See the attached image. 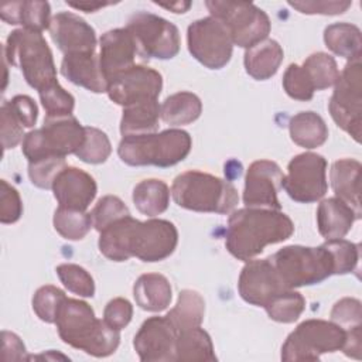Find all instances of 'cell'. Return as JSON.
Instances as JSON below:
<instances>
[{"label":"cell","instance_id":"obj_1","mask_svg":"<svg viewBox=\"0 0 362 362\" xmlns=\"http://www.w3.org/2000/svg\"><path fill=\"white\" fill-rule=\"evenodd\" d=\"M99 233V250L113 262H126L130 257L148 263L160 262L173 255L178 243L177 228L165 219L141 222L127 215Z\"/></svg>","mask_w":362,"mask_h":362},{"label":"cell","instance_id":"obj_2","mask_svg":"<svg viewBox=\"0 0 362 362\" xmlns=\"http://www.w3.org/2000/svg\"><path fill=\"white\" fill-rule=\"evenodd\" d=\"M293 232L294 223L284 212L246 206L229 216L225 246L233 257L247 262L267 245L287 240Z\"/></svg>","mask_w":362,"mask_h":362},{"label":"cell","instance_id":"obj_3","mask_svg":"<svg viewBox=\"0 0 362 362\" xmlns=\"http://www.w3.org/2000/svg\"><path fill=\"white\" fill-rule=\"evenodd\" d=\"M59 338L69 346L88 355L105 358L112 355L120 342L117 329L95 315L92 307L76 298H65L55 318Z\"/></svg>","mask_w":362,"mask_h":362},{"label":"cell","instance_id":"obj_4","mask_svg":"<svg viewBox=\"0 0 362 362\" xmlns=\"http://www.w3.org/2000/svg\"><path fill=\"white\" fill-rule=\"evenodd\" d=\"M171 195L178 206L195 212L229 214L239 201L238 189L229 181L197 170L177 175Z\"/></svg>","mask_w":362,"mask_h":362},{"label":"cell","instance_id":"obj_5","mask_svg":"<svg viewBox=\"0 0 362 362\" xmlns=\"http://www.w3.org/2000/svg\"><path fill=\"white\" fill-rule=\"evenodd\" d=\"M192 140L188 132L167 129L160 133L126 136L120 140L117 154L123 163L133 167H171L182 161L191 151Z\"/></svg>","mask_w":362,"mask_h":362},{"label":"cell","instance_id":"obj_6","mask_svg":"<svg viewBox=\"0 0 362 362\" xmlns=\"http://www.w3.org/2000/svg\"><path fill=\"white\" fill-rule=\"evenodd\" d=\"M3 57L20 68L25 82L38 92L58 82L52 52L41 33L25 28L11 31L3 45Z\"/></svg>","mask_w":362,"mask_h":362},{"label":"cell","instance_id":"obj_7","mask_svg":"<svg viewBox=\"0 0 362 362\" xmlns=\"http://www.w3.org/2000/svg\"><path fill=\"white\" fill-rule=\"evenodd\" d=\"M286 288L294 290L313 286L335 274V266L328 247L290 245L269 256Z\"/></svg>","mask_w":362,"mask_h":362},{"label":"cell","instance_id":"obj_8","mask_svg":"<svg viewBox=\"0 0 362 362\" xmlns=\"http://www.w3.org/2000/svg\"><path fill=\"white\" fill-rule=\"evenodd\" d=\"M85 141V127L72 115L45 117L42 127L28 132L23 140V154L31 161L75 154Z\"/></svg>","mask_w":362,"mask_h":362},{"label":"cell","instance_id":"obj_9","mask_svg":"<svg viewBox=\"0 0 362 362\" xmlns=\"http://www.w3.org/2000/svg\"><path fill=\"white\" fill-rule=\"evenodd\" d=\"M205 6L211 17L225 25L233 45L246 49L252 48L266 40L270 33L272 23L269 16L253 3L209 0L205 1Z\"/></svg>","mask_w":362,"mask_h":362},{"label":"cell","instance_id":"obj_10","mask_svg":"<svg viewBox=\"0 0 362 362\" xmlns=\"http://www.w3.org/2000/svg\"><path fill=\"white\" fill-rule=\"evenodd\" d=\"M346 329L332 321L305 320L286 338L283 361H318L322 354L342 349Z\"/></svg>","mask_w":362,"mask_h":362},{"label":"cell","instance_id":"obj_11","mask_svg":"<svg viewBox=\"0 0 362 362\" xmlns=\"http://www.w3.org/2000/svg\"><path fill=\"white\" fill-rule=\"evenodd\" d=\"M362 65L361 58L348 61L334 85L328 103L332 120L355 141H361L362 127Z\"/></svg>","mask_w":362,"mask_h":362},{"label":"cell","instance_id":"obj_12","mask_svg":"<svg viewBox=\"0 0 362 362\" xmlns=\"http://www.w3.org/2000/svg\"><path fill=\"white\" fill-rule=\"evenodd\" d=\"M126 28L134 37L143 58L170 59L180 51L178 28L168 20L146 13H134Z\"/></svg>","mask_w":362,"mask_h":362},{"label":"cell","instance_id":"obj_13","mask_svg":"<svg viewBox=\"0 0 362 362\" xmlns=\"http://www.w3.org/2000/svg\"><path fill=\"white\" fill-rule=\"evenodd\" d=\"M281 188L300 204L320 201L328 189L327 160L317 153H301L293 157L287 165Z\"/></svg>","mask_w":362,"mask_h":362},{"label":"cell","instance_id":"obj_14","mask_svg":"<svg viewBox=\"0 0 362 362\" xmlns=\"http://www.w3.org/2000/svg\"><path fill=\"white\" fill-rule=\"evenodd\" d=\"M187 42L191 55L209 69H221L230 61L233 42L229 33L219 20L211 16L189 24Z\"/></svg>","mask_w":362,"mask_h":362},{"label":"cell","instance_id":"obj_15","mask_svg":"<svg viewBox=\"0 0 362 362\" xmlns=\"http://www.w3.org/2000/svg\"><path fill=\"white\" fill-rule=\"evenodd\" d=\"M163 89L161 74L146 65H134L107 83L109 98L126 107L136 103L157 100Z\"/></svg>","mask_w":362,"mask_h":362},{"label":"cell","instance_id":"obj_16","mask_svg":"<svg viewBox=\"0 0 362 362\" xmlns=\"http://www.w3.org/2000/svg\"><path fill=\"white\" fill-rule=\"evenodd\" d=\"M284 174L277 163L270 160L253 161L246 173L243 204L247 208H264L280 211L279 191Z\"/></svg>","mask_w":362,"mask_h":362},{"label":"cell","instance_id":"obj_17","mask_svg":"<svg viewBox=\"0 0 362 362\" xmlns=\"http://www.w3.org/2000/svg\"><path fill=\"white\" fill-rule=\"evenodd\" d=\"M178 332L167 317L147 318L133 339V346L144 362L175 361Z\"/></svg>","mask_w":362,"mask_h":362},{"label":"cell","instance_id":"obj_18","mask_svg":"<svg viewBox=\"0 0 362 362\" xmlns=\"http://www.w3.org/2000/svg\"><path fill=\"white\" fill-rule=\"evenodd\" d=\"M238 290L246 303L264 307L274 296L290 288H286L267 257L246 262L238 280Z\"/></svg>","mask_w":362,"mask_h":362},{"label":"cell","instance_id":"obj_19","mask_svg":"<svg viewBox=\"0 0 362 362\" xmlns=\"http://www.w3.org/2000/svg\"><path fill=\"white\" fill-rule=\"evenodd\" d=\"M99 64L107 83L137 65L136 58L137 55L141 57L134 37L126 27L105 33L99 40Z\"/></svg>","mask_w":362,"mask_h":362},{"label":"cell","instance_id":"obj_20","mask_svg":"<svg viewBox=\"0 0 362 362\" xmlns=\"http://www.w3.org/2000/svg\"><path fill=\"white\" fill-rule=\"evenodd\" d=\"M49 35L64 55L95 54L96 33L79 16L71 11L57 13L51 18Z\"/></svg>","mask_w":362,"mask_h":362},{"label":"cell","instance_id":"obj_21","mask_svg":"<svg viewBox=\"0 0 362 362\" xmlns=\"http://www.w3.org/2000/svg\"><path fill=\"white\" fill-rule=\"evenodd\" d=\"M52 192L59 206L86 211L96 197L95 178L76 167H65L52 182Z\"/></svg>","mask_w":362,"mask_h":362},{"label":"cell","instance_id":"obj_22","mask_svg":"<svg viewBox=\"0 0 362 362\" xmlns=\"http://www.w3.org/2000/svg\"><path fill=\"white\" fill-rule=\"evenodd\" d=\"M61 74L69 82L93 93H102L107 89V82L102 74L96 52L65 55L61 62Z\"/></svg>","mask_w":362,"mask_h":362},{"label":"cell","instance_id":"obj_23","mask_svg":"<svg viewBox=\"0 0 362 362\" xmlns=\"http://www.w3.org/2000/svg\"><path fill=\"white\" fill-rule=\"evenodd\" d=\"M361 170L362 165L354 158H341L331 165L329 178L334 194L348 204L361 218Z\"/></svg>","mask_w":362,"mask_h":362},{"label":"cell","instance_id":"obj_24","mask_svg":"<svg viewBox=\"0 0 362 362\" xmlns=\"http://www.w3.org/2000/svg\"><path fill=\"white\" fill-rule=\"evenodd\" d=\"M356 219L355 211L337 197L322 199L317 209V228L327 240L344 238Z\"/></svg>","mask_w":362,"mask_h":362},{"label":"cell","instance_id":"obj_25","mask_svg":"<svg viewBox=\"0 0 362 362\" xmlns=\"http://www.w3.org/2000/svg\"><path fill=\"white\" fill-rule=\"evenodd\" d=\"M0 17L11 25L42 33L51 24V7L47 1H11L0 6Z\"/></svg>","mask_w":362,"mask_h":362},{"label":"cell","instance_id":"obj_26","mask_svg":"<svg viewBox=\"0 0 362 362\" xmlns=\"http://www.w3.org/2000/svg\"><path fill=\"white\" fill-rule=\"evenodd\" d=\"M133 297L141 310L160 313L170 305L173 288L165 276L160 273H146L136 280Z\"/></svg>","mask_w":362,"mask_h":362},{"label":"cell","instance_id":"obj_27","mask_svg":"<svg viewBox=\"0 0 362 362\" xmlns=\"http://www.w3.org/2000/svg\"><path fill=\"white\" fill-rule=\"evenodd\" d=\"M284 52L276 40L266 38L259 44L247 48L243 64L246 72L256 81L270 79L280 68Z\"/></svg>","mask_w":362,"mask_h":362},{"label":"cell","instance_id":"obj_28","mask_svg":"<svg viewBox=\"0 0 362 362\" xmlns=\"http://www.w3.org/2000/svg\"><path fill=\"white\" fill-rule=\"evenodd\" d=\"M160 117L161 106L157 100L126 106L120 120V133L123 137L154 133L158 129Z\"/></svg>","mask_w":362,"mask_h":362},{"label":"cell","instance_id":"obj_29","mask_svg":"<svg viewBox=\"0 0 362 362\" xmlns=\"http://www.w3.org/2000/svg\"><path fill=\"white\" fill-rule=\"evenodd\" d=\"M288 132L291 140L304 148L322 146L328 139V127L315 112H300L290 119Z\"/></svg>","mask_w":362,"mask_h":362},{"label":"cell","instance_id":"obj_30","mask_svg":"<svg viewBox=\"0 0 362 362\" xmlns=\"http://www.w3.org/2000/svg\"><path fill=\"white\" fill-rule=\"evenodd\" d=\"M175 361L214 362L216 355L209 334L201 327L178 332L175 342Z\"/></svg>","mask_w":362,"mask_h":362},{"label":"cell","instance_id":"obj_31","mask_svg":"<svg viewBox=\"0 0 362 362\" xmlns=\"http://www.w3.org/2000/svg\"><path fill=\"white\" fill-rule=\"evenodd\" d=\"M205 314V301L195 290H182L178 294L177 304L165 315L177 332L199 327Z\"/></svg>","mask_w":362,"mask_h":362},{"label":"cell","instance_id":"obj_32","mask_svg":"<svg viewBox=\"0 0 362 362\" xmlns=\"http://www.w3.org/2000/svg\"><path fill=\"white\" fill-rule=\"evenodd\" d=\"M324 42L329 51L348 61L361 58V30L349 23H335L324 30Z\"/></svg>","mask_w":362,"mask_h":362},{"label":"cell","instance_id":"obj_33","mask_svg":"<svg viewBox=\"0 0 362 362\" xmlns=\"http://www.w3.org/2000/svg\"><path fill=\"white\" fill-rule=\"evenodd\" d=\"M202 112L201 99L192 92L170 95L161 105V119L170 126H184L195 122Z\"/></svg>","mask_w":362,"mask_h":362},{"label":"cell","instance_id":"obj_34","mask_svg":"<svg viewBox=\"0 0 362 362\" xmlns=\"http://www.w3.org/2000/svg\"><path fill=\"white\" fill-rule=\"evenodd\" d=\"M133 202L143 215L157 216L168 208L170 188L157 178L143 180L133 189Z\"/></svg>","mask_w":362,"mask_h":362},{"label":"cell","instance_id":"obj_35","mask_svg":"<svg viewBox=\"0 0 362 362\" xmlns=\"http://www.w3.org/2000/svg\"><path fill=\"white\" fill-rule=\"evenodd\" d=\"M301 66L305 71L314 90L331 88L339 78V69L335 59L325 52L311 54Z\"/></svg>","mask_w":362,"mask_h":362},{"label":"cell","instance_id":"obj_36","mask_svg":"<svg viewBox=\"0 0 362 362\" xmlns=\"http://www.w3.org/2000/svg\"><path fill=\"white\" fill-rule=\"evenodd\" d=\"M52 222L55 230L66 240L83 239L93 226L90 214L62 206H58V209H55Z\"/></svg>","mask_w":362,"mask_h":362},{"label":"cell","instance_id":"obj_37","mask_svg":"<svg viewBox=\"0 0 362 362\" xmlns=\"http://www.w3.org/2000/svg\"><path fill=\"white\" fill-rule=\"evenodd\" d=\"M305 308V298L294 290H284L274 296L266 305L267 315L277 322L290 324L298 320Z\"/></svg>","mask_w":362,"mask_h":362},{"label":"cell","instance_id":"obj_38","mask_svg":"<svg viewBox=\"0 0 362 362\" xmlns=\"http://www.w3.org/2000/svg\"><path fill=\"white\" fill-rule=\"evenodd\" d=\"M112 153V144L105 132L96 127H85V141L75 156L88 164H100L107 160Z\"/></svg>","mask_w":362,"mask_h":362},{"label":"cell","instance_id":"obj_39","mask_svg":"<svg viewBox=\"0 0 362 362\" xmlns=\"http://www.w3.org/2000/svg\"><path fill=\"white\" fill-rule=\"evenodd\" d=\"M57 274L71 293L78 294L79 297H93L95 296V281L93 277L79 264L75 263H62L57 266Z\"/></svg>","mask_w":362,"mask_h":362},{"label":"cell","instance_id":"obj_40","mask_svg":"<svg viewBox=\"0 0 362 362\" xmlns=\"http://www.w3.org/2000/svg\"><path fill=\"white\" fill-rule=\"evenodd\" d=\"M65 293L55 286L40 287L33 297V310L37 317L48 324L55 322L59 307L65 301Z\"/></svg>","mask_w":362,"mask_h":362},{"label":"cell","instance_id":"obj_41","mask_svg":"<svg viewBox=\"0 0 362 362\" xmlns=\"http://www.w3.org/2000/svg\"><path fill=\"white\" fill-rule=\"evenodd\" d=\"M38 95L42 107L45 109L47 117H61L72 115L75 107V99L58 82L41 89Z\"/></svg>","mask_w":362,"mask_h":362},{"label":"cell","instance_id":"obj_42","mask_svg":"<svg viewBox=\"0 0 362 362\" xmlns=\"http://www.w3.org/2000/svg\"><path fill=\"white\" fill-rule=\"evenodd\" d=\"M331 252L335 274H348L354 272L359 262V246L345 239H328L324 243Z\"/></svg>","mask_w":362,"mask_h":362},{"label":"cell","instance_id":"obj_43","mask_svg":"<svg viewBox=\"0 0 362 362\" xmlns=\"http://www.w3.org/2000/svg\"><path fill=\"white\" fill-rule=\"evenodd\" d=\"M90 215L95 229L100 232L115 221L130 215V211L119 197L105 195L98 201Z\"/></svg>","mask_w":362,"mask_h":362},{"label":"cell","instance_id":"obj_44","mask_svg":"<svg viewBox=\"0 0 362 362\" xmlns=\"http://www.w3.org/2000/svg\"><path fill=\"white\" fill-rule=\"evenodd\" d=\"M66 167L64 157H47L28 163V177L38 188H52L55 177Z\"/></svg>","mask_w":362,"mask_h":362},{"label":"cell","instance_id":"obj_45","mask_svg":"<svg viewBox=\"0 0 362 362\" xmlns=\"http://www.w3.org/2000/svg\"><path fill=\"white\" fill-rule=\"evenodd\" d=\"M283 89L296 100L307 102L314 96V88L301 65L290 64L283 75Z\"/></svg>","mask_w":362,"mask_h":362},{"label":"cell","instance_id":"obj_46","mask_svg":"<svg viewBox=\"0 0 362 362\" xmlns=\"http://www.w3.org/2000/svg\"><path fill=\"white\" fill-rule=\"evenodd\" d=\"M362 320V305L361 301L352 297H344L337 301L331 310V321L342 327L344 329H351L359 327Z\"/></svg>","mask_w":362,"mask_h":362},{"label":"cell","instance_id":"obj_47","mask_svg":"<svg viewBox=\"0 0 362 362\" xmlns=\"http://www.w3.org/2000/svg\"><path fill=\"white\" fill-rule=\"evenodd\" d=\"M23 215V202L18 191L6 180L0 181V222L14 223Z\"/></svg>","mask_w":362,"mask_h":362},{"label":"cell","instance_id":"obj_48","mask_svg":"<svg viewBox=\"0 0 362 362\" xmlns=\"http://www.w3.org/2000/svg\"><path fill=\"white\" fill-rule=\"evenodd\" d=\"M1 120V144L4 150L16 147L21 140H24V127L11 113L7 102L4 100L0 109Z\"/></svg>","mask_w":362,"mask_h":362},{"label":"cell","instance_id":"obj_49","mask_svg":"<svg viewBox=\"0 0 362 362\" xmlns=\"http://www.w3.org/2000/svg\"><path fill=\"white\" fill-rule=\"evenodd\" d=\"M132 317H133V305L130 304L129 300L123 297H116L110 300L103 310L105 322L117 331L124 328L130 322Z\"/></svg>","mask_w":362,"mask_h":362},{"label":"cell","instance_id":"obj_50","mask_svg":"<svg viewBox=\"0 0 362 362\" xmlns=\"http://www.w3.org/2000/svg\"><path fill=\"white\" fill-rule=\"evenodd\" d=\"M288 6L298 10L303 14H324V16H335L345 13L351 6L352 1H327V0H317V1H288Z\"/></svg>","mask_w":362,"mask_h":362},{"label":"cell","instance_id":"obj_51","mask_svg":"<svg viewBox=\"0 0 362 362\" xmlns=\"http://www.w3.org/2000/svg\"><path fill=\"white\" fill-rule=\"evenodd\" d=\"M11 113L21 123L23 127L31 129L38 117V107L35 102L27 95H16L13 99L6 100Z\"/></svg>","mask_w":362,"mask_h":362},{"label":"cell","instance_id":"obj_52","mask_svg":"<svg viewBox=\"0 0 362 362\" xmlns=\"http://www.w3.org/2000/svg\"><path fill=\"white\" fill-rule=\"evenodd\" d=\"M1 358L4 361L25 359V346L14 332L1 331Z\"/></svg>","mask_w":362,"mask_h":362},{"label":"cell","instance_id":"obj_53","mask_svg":"<svg viewBox=\"0 0 362 362\" xmlns=\"http://www.w3.org/2000/svg\"><path fill=\"white\" fill-rule=\"evenodd\" d=\"M361 334H362L361 325L354 327L351 329H346V339H345V344L341 349V351H344V354L346 356L361 359V351H362V344H361L362 335Z\"/></svg>","mask_w":362,"mask_h":362},{"label":"cell","instance_id":"obj_54","mask_svg":"<svg viewBox=\"0 0 362 362\" xmlns=\"http://www.w3.org/2000/svg\"><path fill=\"white\" fill-rule=\"evenodd\" d=\"M113 3H100V1H78V3H74V1H68V6L76 8V10H82L85 13H95L103 7H107Z\"/></svg>","mask_w":362,"mask_h":362},{"label":"cell","instance_id":"obj_55","mask_svg":"<svg viewBox=\"0 0 362 362\" xmlns=\"http://www.w3.org/2000/svg\"><path fill=\"white\" fill-rule=\"evenodd\" d=\"M158 4L160 7H164V8H168L171 10L173 13H185L189 7H191V1H174V3H156Z\"/></svg>","mask_w":362,"mask_h":362}]
</instances>
